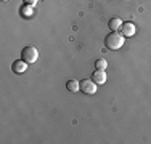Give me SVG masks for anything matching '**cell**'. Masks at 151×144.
<instances>
[{"instance_id": "cell-11", "label": "cell", "mask_w": 151, "mask_h": 144, "mask_svg": "<svg viewBox=\"0 0 151 144\" xmlns=\"http://www.w3.org/2000/svg\"><path fill=\"white\" fill-rule=\"evenodd\" d=\"M37 2H39V0H24V3H27V5H32V6H34Z\"/></svg>"}, {"instance_id": "cell-9", "label": "cell", "mask_w": 151, "mask_h": 144, "mask_svg": "<svg viewBox=\"0 0 151 144\" xmlns=\"http://www.w3.org/2000/svg\"><path fill=\"white\" fill-rule=\"evenodd\" d=\"M121 26H122V21L119 18H113V19H109V23H108V27H109L111 31H121Z\"/></svg>"}, {"instance_id": "cell-8", "label": "cell", "mask_w": 151, "mask_h": 144, "mask_svg": "<svg viewBox=\"0 0 151 144\" xmlns=\"http://www.w3.org/2000/svg\"><path fill=\"white\" fill-rule=\"evenodd\" d=\"M66 88H68V91L76 93V91H79V90H81V82H77L76 78H73V80H68Z\"/></svg>"}, {"instance_id": "cell-4", "label": "cell", "mask_w": 151, "mask_h": 144, "mask_svg": "<svg viewBox=\"0 0 151 144\" xmlns=\"http://www.w3.org/2000/svg\"><path fill=\"white\" fill-rule=\"evenodd\" d=\"M137 32V27L134 23H122L121 26V34L124 35V37H132V35H135Z\"/></svg>"}, {"instance_id": "cell-7", "label": "cell", "mask_w": 151, "mask_h": 144, "mask_svg": "<svg viewBox=\"0 0 151 144\" xmlns=\"http://www.w3.org/2000/svg\"><path fill=\"white\" fill-rule=\"evenodd\" d=\"M19 14L23 18H32V16H34V8H32V5H27V3H26V5H23L19 8Z\"/></svg>"}, {"instance_id": "cell-1", "label": "cell", "mask_w": 151, "mask_h": 144, "mask_svg": "<svg viewBox=\"0 0 151 144\" xmlns=\"http://www.w3.org/2000/svg\"><path fill=\"white\" fill-rule=\"evenodd\" d=\"M124 42H125V37L117 31H111L105 37V45L108 50H119V48H122Z\"/></svg>"}, {"instance_id": "cell-6", "label": "cell", "mask_w": 151, "mask_h": 144, "mask_svg": "<svg viewBox=\"0 0 151 144\" xmlns=\"http://www.w3.org/2000/svg\"><path fill=\"white\" fill-rule=\"evenodd\" d=\"M92 80L95 82L96 85H103L106 82V72L101 71V69H96L92 75Z\"/></svg>"}, {"instance_id": "cell-5", "label": "cell", "mask_w": 151, "mask_h": 144, "mask_svg": "<svg viewBox=\"0 0 151 144\" xmlns=\"http://www.w3.org/2000/svg\"><path fill=\"white\" fill-rule=\"evenodd\" d=\"M27 66H29V64H27L24 59H18L12 64V69H13L15 74H24V72L27 71Z\"/></svg>"}, {"instance_id": "cell-10", "label": "cell", "mask_w": 151, "mask_h": 144, "mask_svg": "<svg viewBox=\"0 0 151 144\" xmlns=\"http://www.w3.org/2000/svg\"><path fill=\"white\" fill-rule=\"evenodd\" d=\"M95 67H96V69H101V71H106V67H108V63H106V59H96V63H95Z\"/></svg>"}, {"instance_id": "cell-12", "label": "cell", "mask_w": 151, "mask_h": 144, "mask_svg": "<svg viewBox=\"0 0 151 144\" xmlns=\"http://www.w3.org/2000/svg\"><path fill=\"white\" fill-rule=\"evenodd\" d=\"M2 2H8V0H2Z\"/></svg>"}, {"instance_id": "cell-3", "label": "cell", "mask_w": 151, "mask_h": 144, "mask_svg": "<svg viewBox=\"0 0 151 144\" xmlns=\"http://www.w3.org/2000/svg\"><path fill=\"white\" fill-rule=\"evenodd\" d=\"M81 91H84L85 95H93L96 91V83L93 80H82L81 82Z\"/></svg>"}, {"instance_id": "cell-2", "label": "cell", "mask_w": 151, "mask_h": 144, "mask_svg": "<svg viewBox=\"0 0 151 144\" xmlns=\"http://www.w3.org/2000/svg\"><path fill=\"white\" fill-rule=\"evenodd\" d=\"M37 58H39V51L35 46H24L23 51H21V59H24L27 64L35 63Z\"/></svg>"}]
</instances>
